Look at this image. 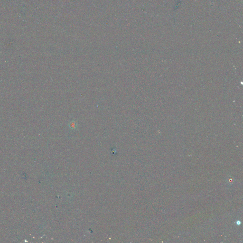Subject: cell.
Masks as SVG:
<instances>
[{
    "label": "cell",
    "mask_w": 243,
    "mask_h": 243,
    "mask_svg": "<svg viewBox=\"0 0 243 243\" xmlns=\"http://www.w3.org/2000/svg\"><path fill=\"white\" fill-rule=\"evenodd\" d=\"M70 125V126L71 128L72 127H73V128H75L76 127V123H75L74 122V121L73 122H71Z\"/></svg>",
    "instance_id": "6da1fadb"
}]
</instances>
